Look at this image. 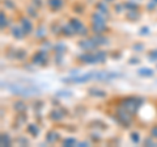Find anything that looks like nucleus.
Segmentation results:
<instances>
[{"mask_svg": "<svg viewBox=\"0 0 157 147\" xmlns=\"http://www.w3.org/2000/svg\"><path fill=\"white\" fill-rule=\"evenodd\" d=\"M106 55L104 53H96V54H86V55H81L80 59L86 63H96V62H104Z\"/></svg>", "mask_w": 157, "mask_h": 147, "instance_id": "nucleus-1", "label": "nucleus"}, {"mask_svg": "<svg viewBox=\"0 0 157 147\" xmlns=\"http://www.w3.org/2000/svg\"><path fill=\"white\" fill-rule=\"evenodd\" d=\"M137 106H139V104H136L134 99L127 100V101H124V104H123V108L127 109V112H130V113H134V112L137 109Z\"/></svg>", "mask_w": 157, "mask_h": 147, "instance_id": "nucleus-2", "label": "nucleus"}, {"mask_svg": "<svg viewBox=\"0 0 157 147\" xmlns=\"http://www.w3.org/2000/svg\"><path fill=\"white\" fill-rule=\"evenodd\" d=\"M45 61H46V54L43 51L36 54V57H34V62L36 63H43Z\"/></svg>", "mask_w": 157, "mask_h": 147, "instance_id": "nucleus-3", "label": "nucleus"}, {"mask_svg": "<svg viewBox=\"0 0 157 147\" xmlns=\"http://www.w3.org/2000/svg\"><path fill=\"white\" fill-rule=\"evenodd\" d=\"M48 4L51 6L52 9H58V8L62 7L63 2H62V0H48Z\"/></svg>", "mask_w": 157, "mask_h": 147, "instance_id": "nucleus-4", "label": "nucleus"}, {"mask_svg": "<svg viewBox=\"0 0 157 147\" xmlns=\"http://www.w3.org/2000/svg\"><path fill=\"white\" fill-rule=\"evenodd\" d=\"M22 28H24V32H26V33H29L32 30V24H30V21L29 20H22Z\"/></svg>", "mask_w": 157, "mask_h": 147, "instance_id": "nucleus-5", "label": "nucleus"}, {"mask_svg": "<svg viewBox=\"0 0 157 147\" xmlns=\"http://www.w3.org/2000/svg\"><path fill=\"white\" fill-rule=\"evenodd\" d=\"M71 25L73 26V29H75L76 32H78V29H84V28H82V24H81L80 21L75 20V18H73V20L71 21Z\"/></svg>", "mask_w": 157, "mask_h": 147, "instance_id": "nucleus-6", "label": "nucleus"}, {"mask_svg": "<svg viewBox=\"0 0 157 147\" xmlns=\"http://www.w3.org/2000/svg\"><path fill=\"white\" fill-rule=\"evenodd\" d=\"M140 75H144V76H151L152 74H153V71L149 70V68H141V70L139 71Z\"/></svg>", "mask_w": 157, "mask_h": 147, "instance_id": "nucleus-7", "label": "nucleus"}, {"mask_svg": "<svg viewBox=\"0 0 157 147\" xmlns=\"http://www.w3.org/2000/svg\"><path fill=\"white\" fill-rule=\"evenodd\" d=\"M4 143H6L7 146H9V143H11V142H9V138H8V137H7L6 134L2 135V145L4 146Z\"/></svg>", "mask_w": 157, "mask_h": 147, "instance_id": "nucleus-8", "label": "nucleus"}, {"mask_svg": "<svg viewBox=\"0 0 157 147\" xmlns=\"http://www.w3.org/2000/svg\"><path fill=\"white\" fill-rule=\"evenodd\" d=\"M152 135L156 137V138H157V125L153 127V129H152Z\"/></svg>", "mask_w": 157, "mask_h": 147, "instance_id": "nucleus-9", "label": "nucleus"}, {"mask_svg": "<svg viewBox=\"0 0 157 147\" xmlns=\"http://www.w3.org/2000/svg\"><path fill=\"white\" fill-rule=\"evenodd\" d=\"M149 57H151V58H153V59H155V58H157V50H156V51H153V53H152Z\"/></svg>", "mask_w": 157, "mask_h": 147, "instance_id": "nucleus-10", "label": "nucleus"}, {"mask_svg": "<svg viewBox=\"0 0 157 147\" xmlns=\"http://www.w3.org/2000/svg\"><path fill=\"white\" fill-rule=\"evenodd\" d=\"M132 135H134V141H135V142H136V141H137V134H136V133H135V134H132Z\"/></svg>", "mask_w": 157, "mask_h": 147, "instance_id": "nucleus-11", "label": "nucleus"}]
</instances>
